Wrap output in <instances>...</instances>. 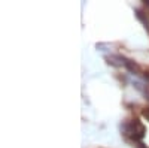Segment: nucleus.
I'll return each instance as SVG.
<instances>
[{
    "label": "nucleus",
    "mask_w": 149,
    "mask_h": 148,
    "mask_svg": "<svg viewBox=\"0 0 149 148\" xmlns=\"http://www.w3.org/2000/svg\"><path fill=\"white\" fill-rule=\"evenodd\" d=\"M145 133H146L145 126L137 120L128 121V123L124 124V135L128 136V138H131L133 141H140L145 136Z\"/></svg>",
    "instance_id": "1"
},
{
    "label": "nucleus",
    "mask_w": 149,
    "mask_h": 148,
    "mask_svg": "<svg viewBox=\"0 0 149 148\" xmlns=\"http://www.w3.org/2000/svg\"><path fill=\"white\" fill-rule=\"evenodd\" d=\"M143 117H145L146 120H149V108H146V109L143 111Z\"/></svg>",
    "instance_id": "2"
}]
</instances>
